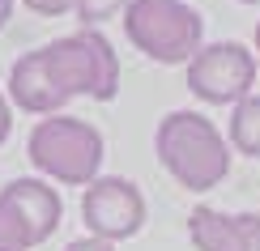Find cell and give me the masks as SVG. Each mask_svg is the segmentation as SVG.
Returning <instances> with one entry per match:
<instances>
[{
  "label": "cell",
  "instance_id": "cell-1",
  "mask_svg": "<svg viewBox=\"0 0 260 251\" xmlns=\"http://www.w3.org/2000/svg\"><path fill=\"white\" fill-rule=\"evenodd\" d=\"M9 102L26 115H64L73 98L111 102L120 94V56L103 30H73L26 51L9 68Z\"/></svg>",
  "mask_w": 260,
  "mask_h": 251
},
{
  "label": "cell",
  "instance_id": "cell-6",
  "mask_svg": "<svg viewBox=\"0 0 260 251\" xmlns=\"http://www.w3.org/2000/svg\"><path fill=\"white\" fill-rule=\"evenodd\" d=\"M145 213V196L124 174H99L90 188H81V222L94 238H107V243L137 238Z\"/></svg>",
  "mask_w": 260,
  "mask_h": 251
},
{
  "label": "cell",
  "instance_id": "cell-9",
  "mask_svg": "<svg viewBox=\"0 0 260 251\" xmlns=\"http://www.w3.org/2000/svg\"><path fill=\"white\" fill-rule=\"evenodd\" d=\"M226 145L243 158H260V94H247L243 102L231 106V132Z\"/></svg>",
  "mask_w": 260,
  "mask_h": 251
},
{
  "label": "cell",
  "instance_id": "cell-15",
  "mask_svg": "<svg viewBox=\"0 0 260 251\" xmlns=\"http://www.w3.org/2000/svg\"><path fill=\"white\" fill-rule=\"evenodd\" d=\"M9 17H13V0H0V30L9 26Z\"/></svg>",
  "mask_w": 260,
  "mask_h": 251
},
{
  "label": "cell",
  "instance_id": "cell-2",
  "mask_svg": "<svg viewBox=\"0 0 260 251\" xmlns=\"http://www.w3.org/2000/svg\"><path fill=\"white\" fill-rule=\"evenodd\" d=\"M154 154L162 170L188 192H213L231 174V145L222 128L201 111H171L158 119Z\"/></svg>",
  "mask_w": 260,
  "mask_h": 251
},
{
  "label": "cell",
  "instance_id": "cell-12",
  "mask_svg": "<svg viewBox=\"0 0 260 251\" xmlns=\"http://www.w3.org/2000/svg\"><path fill=\"white\" fill-rule=\"evenodd\" d=\"M21 5H26L30 13H39V17H60V13H69L77 0H21Z\"/></svg>",
  "mask_w": 260,
  "mask_h": 251
},
{
  "label": "cell",
  "instance_id": "cell-8",
  "mask_svg": "<svg viewBox=\"0 0 260 251\" xmlns=\"http://www.w3.org/2000/svg\"><path fill=\"white\" fill-rule=\"evenodd\" d=\"M0 192H5L9 200L17 204V213H21V217H26L30 234H35V247H39V243H47V238L60 230L64 200H60V192L51 188L47 179H13V183H5Z\"/></svg>",
  "mask_w": 260,
  "mask_h": 251
},
{
  "label": "cell",
  "instance_id": "cell-5",
  "mask_svg": "<svg viewBox=\"0 0 260 251\" xmlns=\"http://www.w3.org/2000/svg\"><path fill=\"white\" fill-rule=\"evenodd\" d=\"M183 85L192 90V98L209 106H235L247 94H256V51L243 43H205V47L183 64Z\"/></svg>",
  "mask_w": 260,
  "mask_h": 251
},
{
  "label": "cell",
  "instance_id": "cell-11",
  "mask_svg": "<svg viewBox=\"0 0 260 251\" xmlns=\"http://www.w3.org/2000/svg\"><path fill=\"white\" fill-rule=\"evenodd\" d=\"M128 9V0H77L73 5V13H77V21L85 30H99L107 17H115V13H124Z\"/></svg>",
  "mask_w": 260,
  "mask_h": 251
},
{
  "label": "cell",
  "instance_id": "cell-13",
  "mask_svg": "<svg viewBox=\"0 0 260 251\" xmlns=\"http://www.w3.org/2000/svg\"><path fill=\"white\" fill-rule=\"evenodd\" d=\"M64 251H115V243H107V238H94V234H85V238H73Z\"/></svg>",
  "mask_w": 260,
  "mask_h": 251
},
{
  "label": "cell",
  "instance_id": "cell-3",
  "mask_svg": "<svg viewBox=\"0 0 260 251\" xmlns=\"http://www.w3.org/2000/svg\"><path fill=\"white\" fill-rule=\"evenodd\" d=\"M107 140L81 115H43L26 136V158L60 188H90L103 174Z\"/></svg>",
  "mask_w": 260,
  "mask_h": 251
},
{
  "label": "cell",
  "instance_id": "cell-4",
  "mask_svg": "<svg viewBox=\"0 0 260 251\" xmlns=\"http://www.w3.org/2000/svg\"><path fill=\"white\" fill-rule=\"evenodd\" d=\"M120 21L128 43L154 64H188L205 47V21L183 0H128Z\"/></svg>",
  "mask_w": 260,
  "mask_h": 251
},
{
  "label": "cell",
  "instance_id": "cell-16",
  "mask_svg": "<svg viewBox=\"0 0 260 251\" xmlns=\"http://www.w3.org/2000/svg\"><path fill=\"white\" fill-rule=\"evenodd\" d=\"M252 51H256V68H260V21H256V34H252Z\"/></svg>",
  "mask_w": 260,
  "mask_h": 251
},
{
  "label": "cell",
  "instance_id": "cell-7",
  "mask_svg": "<svg viewBox=\"0 0 260 251\" xmlns=\"http://www.w3.org/2000/svg\"><path fill=\"white\" fill-rule=\"evenodd\" d=\"M188 238L197 251H260V213H222L197 204L188 213Z\"/></svg>",
  "mask_w": 260,
  "mask_h": 251
},
{
  "label": "cell",
  "instance_id": "cell-14",
  "mask_svg": "<svg viewBox=\"0 0 260 251\" xmlns=\"http://www.w3.org/2000/svg\"><path fill=\"white\" fill-rule=\"evenodd\" d=\"M9 132H13V102H9V94L0 90V145L9 140Z\"/></svg>",
  "mask_w": 260,
  "mask_h": 251
},
{
  "label": "cell",
  "instance_id": "cell-10",
  "mask_svg": "<svg viewBox=\"0 0 260 251\" xmlns=\"http://www.w3.org/2000/svg\"><path fill=\"white\" fill-rule=\"evenodd\" d=\"M35 247V234H30L26 217L17 213V204L0 192V251H30Z\"/></svg>",
  "mask_w": 260,
  "mask_h": 251
},
{
  "label": "cell",
  "instance_id": "cell-17",
  "mask_svg": "<svg viewBox=\"0 0 260 251\" xmlns=\"http://www.w3.org/2000/svg\"><path fill=\"white\" fill-rule=\"evenodd\" d=\"M239 5H260V0H239Z\"/></svg>",
  "mask_w": 260,
  "mask_h": 251
}]
</instances>
